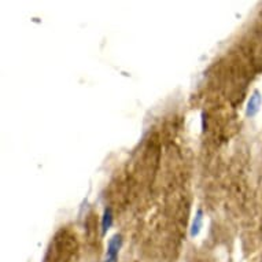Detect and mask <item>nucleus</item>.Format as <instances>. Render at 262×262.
I'll use <instances>...</instances> for the list:
<instances>
[{"mask_svg":"<svg viewBox=\"0 0 262 262\" xmlns=\"http://www.w3.org/2000/svg\"><path fill=\"white\" fill-rule=\"evenodd\" d=\"M123 236L120 234H116L112 236V239L109 240L107 243V251H106V260L105 262H118V254L120 250L123 247Z\"/></svg>","mask_w":262,"mask_h":262,"instance_id":"1","label":"nucleus"},{"mask_svg":"<svg viewBox=\"0 0 262 262\" xmlns=\"http://www.w3.org/2000/svg\"><path fill=\"white\" fill-rule=\"evenodd\" d=\"M262 105V95L260 91H254L250 99L247 102V107H246V114L247 117H254L260 112V107Z\"/></svg>","mask_w":262,"mask_h":262,"instance_id":"2","label":"nucleus"},{"mask_svg":"<svg viewBox=\"0 0 262 262\" xmlns=\"http://www.w3.org/2000/svg\"><path fill=\"white\" fill-rule=\"evenodd\" d=\"M202 227H203V212H202V209H198L195 217L192 220V224H191V238H196L198 235L201 234Z\"/></svg>","mask_w":262,"mask_h":262,"instance_id":"3","label":"nucleus"},{"mask_svg":"<svg viewBox=\"0 0 262 262\" xmlns=\"http://www.w3.org/2000/svg\"><path fill=\"white\" fill-rule=\"evenodd\" d=\"M113 221V210L110 207H106L105 209V213H103V217H102V236H105L107 234V231L112 228Z\"/></svg>","mask_w":262,"mask_h":262,"instance_id":"4","label":"nucleus"}]
</instances>
